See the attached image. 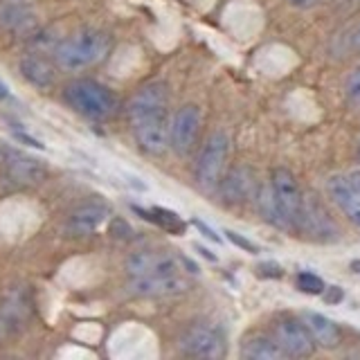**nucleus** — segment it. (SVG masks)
Listing matches in <instances>:
<instances>
[{
	"label": "nucleus",
	"mask_w": 360,
	"mask_h": 360,
	"mask_svg": "<svg viewBox=\"0 0 360 360\" xmlns=\"http://www.w3.org/2000/svg\"><path fill=\"white\" fill-rule=\"evenodd\" d=\"M180 352L191 358L217 360L225 356V338L212 324H194L180 338Z\"/></svg>",
	"instance_id": "nucleus-6"
},
{
	"label": "nucleus",
	"mask_w": 360,
	"mask_h": 360,
	"mask_svg": "<svg viewBox=\"0 0 360 360\" xmlns=\"http://www.w3.org/2000/svg\"><path fill=\"white\" fill-rule=\"evenodd\" d=\"M295 284L302 292H307V295H322L324 292V281L318 277V275H313V273H300L297 279H295Z\"/></svg>",
	"instance_id": "nucleus-23"
},
{
	"label": "nucleus",
	"mask_w": 360,
	"mask_h": 360,
	"mask_svg": "<svg viewBox=\"0 0 360 360\" xmlns=\"http://www.w3.org/2000/svg\"><path fill=\"white\" fill-rule=\"evenodd\" d=\"M354 48L360 52V27H358V32H356V37H354Z\"/></svg>",
	"instance_id": "nucleus-35"
},
{
	"label": "nucleus",
	"mask_w": 360,
	"mask_h": 360,
	"mask_svg": "<svg viewBox=\"0 0 360 360\" xmlns=\"http://www.w3.org/2000/svg\"><path fill=\"white\" fill-rule=\"evenodd\" d=\"M352 270H354L356 275H360V259H354V262H352Z\"/></svg>",
	"instance_id": "nucleus-34"
},
{
	"label": "nucleus",
	"mask_w": 360,
	"mask_h": 360,
	"mask_svg": "<svg viewBox=\"0 0 360 360\" xmlns=\"http://www.w3.org/2000/svg\"><path fill=\"white\" fill-rule=\"evenodd\" d=\"M32 313V297L27 288H14L0 307V335H11L25 326Z\"/></svg>",
	"instance_id": "nucleus-12"
},
{
	"label": "nucleus",
	"mask_w": 360,
	"mask_h": 360,
	"mask_svg": "<svg viewBox=\"0 0 360 360\" xmlns=\"http://www.w3.org/2000/svg\"><path fill=\"white\" fill-rule=\"evenodd\" d=\"M189 273H176V275H149V277H133L129 290L140 297H172L185 292L191 281Z\"/></svg>",
	"instance_id": "nucleus-10"
},
{
	"label": "nucleus",
	"mask_w": 360,
	"mask_h": 360,
	"mask_svg": "<svg viewBox=\"0 0 360 360\" xmlns=\"http://www.w3.org/2000/svg\"><path fill=\"white\" fill-rule=\"evenodd\" d=\"M347 95L354 101H360V65L347 79Z\"/></svg>",
	"instance_id": "nucleus-25"
},
{
	"label": "nucleus",
	"mask_w": 360,
	"mask_h": 360,
	"mask_svg": "<svg viewBox=\"0 0 360 360\" xmlns=\"http://www.w3.org/2000/svg\"><path fill=\"white\" fill-rule=\"evenodd\" d=\"M200 131V110L194 104H185L178 108L169 129V144L178 155H189L196 146V138Z\"/></svg>",
	"instance_id": "nucleus-9"
},
{
	"label": "nucleus",
	"mask_w": 360,
	"mask_h": 360,
	"mask_svg": "<svg viewBox=\"0 0 360 360\" xmlns=\"http://www.w3.org/2000/svg\"><path fill=\"white\" fill-rule=\"evenodd\" d=\"M196 250H198L200 255H205V257L210 259V262H217V257H214V255H212L210 250H205V248H200V245H196Z\"/></svg>",
	"instance_id": "nucleus-31"
},
{
	"label": "nucleus",
	"mask_w": 360,
	"mask_h": 360,
	"mask_svg": "<svg viewBox=\"0 0 360 360\" xmlns=\"http://www.w3.org/2000/svg\"><path fill=\"white\" fill-rule=\"evenodd\" d=\"M257 275H262V277H281V268L277 264H262L257 268Z\"/></svg>",
	"instance_id": "nucleus-27"
},
{
	"label": "nucleus",
	"mask_w": 360,
	"mask_h": 360,
	"mask_svg": "<svg viewBox=\"0 0 360 360\" xmlns=\"http://www.w3.org/2000/svg\"><path fill=\"white\" fill-rule=\"evenodd\" d=\"M127 273L131 277H149V275H176V273H198V268L185 257L172 252H153L142 250L127 259Z\"/></svg>",
	"instance_id": "nucleus-5"
},
{
	"label": "nucleus",
	"mask_w": 360,
	"mask_h": 360,
	"mask_svg": "<svg viewBox=\"0 0 360 360\" xmlns=\"http://www.w3.org/2000/svg\"><path fill=\"white\" fill-rule=\"evenodd\" d=\"M326 187H329V194L335 200V205L347 214L356 228H360V189L352 183V178L331 176Z\"/></svg>",
	"instance_id": "nucleus-14"
},
{
	"label": "nucleus",
	"mask_w": 360,
	"mask_h": 360,
	"mask_svg": "<svg viewBox=\"0 0 360 360\" xmlns=\"http://www.w3.org/2000/svg\"><path fill=\"white\" fill-rule=\"evenodd\" d=\"M9 97V88L5 82H0V99H7Z\"/></svg>",
	"instance_id": "nucleus-32"
},
{
	"label": "nucleus",
	"mask_w": 360,
	"mask_h": 360,
	"mask_svg": "<svg viewBox=\"0 0 360 360\" xmlns=\"http://www.w3.org/2000/svg\"><path fill=\"white\" fill-rule=\"evenodd\" d=\"M131 232H133V230H131L129 225L124 223L122 219H115V221H112V225H110V234H112V236H117V239H129Z\"/></svg>",
	"instance_id": "nucleus-26"
},
{
	"label": "nucleus",
	"mask_w": 360,
	"mask_h": 360,
	"mask_svg": "<svg viewBox=\"0 0 360 360\" xmlns=\"http://www.w3.org/2000/svg\"><path fill=\"white\" fill-rule=\"evenodd\" d=\"M7 176L16 185H39L48 176V169L39 160L25 153H11L7 158Z\"/></svg>",
	"instance_id": "nucleus-16"
},
{
	"label": "nucleus",
	"mask_w": 360,
	"mask_h": 360,
	"mask_svg": "<svg viewBox=\"0 0 360 360\" xmlns=\"http://www.w3.org/2000/svg\"><path fill=\"white\" fill-rule=\"evenodd\" d=\"M110 217V210L104 202H88V205L77 207L65 221V234L70 236H86L99 230L104 221Z\"/></svg>",
	"instance_id": "nucleus-13"
},
{
	"label": "nucleus",
	"mask_w": 360,
	"mask_h": 360,
	"mask_svg": "<svg viewBox=\"0 0 360 360\" xmlns=\"http://www.w3.org/2000/svg\"><path fill=\"white\" fill-rule=\"evenodd\" d=\"M20 75L25 77V82L37 86L41 90H48L54 84V68L50 61H45L39 54H25L18 61Z\"/></svg>",
	"instance_id": "nucleus-19"
},
{
	"label": "nucleus",
	"mask_w": 360,
	"mask_h": 360,
	"mask_svg": "<svg viewBox=\"0 0 360 360\" xmlns=\"http://www.w3.org/2000/svg\"><path fill=\"white\" fill-rule=\"evenodd\" d=\"M135 212L142 214L144 219L153 221L155 225H160L162 230H167L169 234H185L187 230V223L178 217V214L174 210H167V207H153L149 212H144L140 207H135Z\"/></svg>",
	"instance_id": "nucleus-21"
},
{
	"label": "nucleus",
	"mask_w": 360,
	"mask_h": 360,
	"mask_svg": "<svg viewBox=\"0 0 360 360\" xmlns=\"http://www.w3.org/2000/svg\"><path fill=\"white\" fill-rule=\"evenodd\" d=\"M255 187V174L250 167L239 165L232 167L228 174L221 178L219 183V194L223 198V202L228 205H234V202H241L243 198L250 196V191Z\"/></svg>",
	"instance_id": "nucleus-15"
},
{
	"label": "nucleus",
	"mask_w": 360,
	"mask_h": 360,
	"mask_svg": "<svg viewBox=\"0 0 360 360\" xmlns=\"http://www.w3.org/2000/svg\"><path fill=\"white\" fill-rule=\"evenodd\" d=\"M0 20H3L5 27L20 30L22 25H27L32 20V11L25 3H7L3 11H0Z\"/></svg>",
	"instance_id": "nucleus-22"
},
{
	"label": "nucleus",
	"mask_w": 360,
	"mask_h": 360,
	"mask_svg": "<svg viewBox=\"0 0 360 360\" xmlns=\"http://www.w3.org/2000/svg\"><path fill=\"white\" fill-rule=\"evenodd\" d=\"M65 101L90 120H106L117 108V97L93 79H75L65 86Z\"/></svg>",
	"instance_id": "nucleus-3"
},
{
	"label": "nucleus",
	"mask_w": 360,
	"mask_h": 360,
	"mask_svg": "<svg viewBox=\"0 0 360 360\" xmlns=\"http://www.w3.org/2000/svg\"><path fill=\"white\" fill-rule=\"evenodd\" d=\"M225 236L234 243V245H239V248H243L245 252H250V255H257L259 252V248L252 243V241H248L245 236H241V234H236V232H232V230H225Z\"/></svg>",
	"instance_id": "nucleus-24"
},
{
	"label": "nucleus",
	"mask_w": 360,
	"mask_h": 360,
	"mask_svg": "<svg viewBox=\"0 0 360 360\" xmlns=\"http://www.w3.org/2000/svg\"><path fill=\"white\" fill-rule=\"evenodd\" d=\"M349 178H352V183L360 189V172H354V174H349Z\"/></svg>",
	"instance_id": "nucleus-33"
},
{
	"label": "nucleus",
	"mask_w": 360,
	"mask_h": 360,
	"mask_svg": "<svg viewBox=\"0 0 360 360\" xmlns=\"http://www.w3.org/2000/svg\"><path fill=\"white\" fill-rule=\"evenodd\" d=\"M110 50V37L99 30H82L70 39L61 41L54 50V59L63 70H84L106 59Z\"/></svg>",
	"instance_id": "nucleus-2"
},
{
	"label": "nucleus",
	"mask_w": 360,
	"mask_h": 360,
	"mask_svg": "<svg viewBox=\"0 0 360 360\" xmlns=\"http://www.w3.org/2000/svg\"><path fill=\"white\" fill-rule=\"evenodd\" d=\"M295 228L315 241H335L338 239L335 223L331 221L329 212L324 210V205L315 196L302 198V210H300V219H297Z\"/></svg>",
	"instance_id": "nucleus-8"
},
{
	"label": "nucleus",
	"mask_w": 360,
	"mask_h": 360,
	"mask_svg": "<svg viewBox=\"0 0 360 360\" xmlns=\"http://www.w3.org/2000/svg\"><path fill=\"white\" fill-rule=\"evenodd\" d=\"M304 322L311 329L315 342L324 349H335L338 345L342 342V331L333 320H329L322 313H304Z\"/></svg>",
	"instance_id": "nucleus-18"
},
{
	"label": "nucleus",
	"mask_w": 360,
	"mask_h": 360,
	"mask_svg": "<svg viewBox=\"0 0 360 360\" xmlns=\"http://www.w3.org/2000/svg\"><path fill=\"white\" fill-rule=\"evenodd\" d=\"M342 297H345V292H342L340 286H329V290L324 292V302L326 304H338V302H342Z\"/></svg>",
	"instance_id": "nucleus-28"
},
{
	"label": "nucleus",
	"mask_w": 360,
	"mask_h": 360,
	"mask_svg": "<svg viewBox=\"0 0 360 360\" xmlns=\"http://www.w3.org/2000/svg\"><path fill=\"white\" fill-rule=\"evenodd\" d=\"M194 225H196V228H198V230H200L202 234L207 236L210 241H214V243H221V236H217V232H214V230L210 228V225H205V223H202L200 219H194Z\"/></svg>",
	"instance_id": "nucleus-29"
},
{
	"label": "nucleus",
	"mask_w": 360,
	"mask_h": 360,
	"mask_svg": "<svg viewBox=\"0 0 360 360\" xmlns=\"http://www.w3.org/2000/svg\"><path fill=\"white\" fill-rule=\"evenodd\" d=\"M257 210L264 217V221L270 223V225H275V228H279V230L292 228L270 180H268V183H264L262 187H259V191H257Z\"/></svg>",
	"instance_id": "nucleus-17"
},
{
	"label": "nucleus",
	"mask_w": 360,
	"mask_h": 360,
	"mask_svg": "<svg viewBox=\"0 0 360 360\" xmlns=\"http://www.w3.org/2000/svg\"><path fill=\"white\" fill-rule=\"evenodd\" d=\"M275 340L284 349L286 358H309L315 354V338L307 322L284 318L275 324Z\"/></svg>",
	"instance_id": "nucleus-7"
},
{
	"label": "nucleus",
	"mask_w": 360,
	"mask_h": 360,
	"mask_svg": "<svg viewBox=\"0 0 360 360\" xmlns=\"http://www.w3.org/2000/svg\"><path fill=\"white\" fill-rule=\"evenodd\" d=\"M241 354L248 360H284L286 358L284 349L279 347V342L268 335H262V333L245 338Z\"/></svg>",
	"instance_id": "nucleus-20"
},
{
	"label": "nucleus",
	"mask_w": 360,
	"mask_h": 360,
	"mask_svg": "<svg viewBox=\"0 0 360 360\" xmlns=\"http://www.w3.org/2000/svg\"><path fill=\"white\" fill-rule=\"evenodd\" d=\"M270 183H273V189L281 202V207L286 212L290 225L295 228L300 219V210H302V198H304L302 189L297 185V178L292 176V172H288V169L277 167L273 169V174H270Z\"/></svg>",
	"instance_id": "nucleus-11"
},
{
	"label": "nucleus",
	"mask_w": 360,
	"mask_h": 360,
	"mask_svg": "<svg viewBox=\"0 0 360 360\" xmlns=\"http://www.w3.org/2000/svg\"><path fill=\"white\" fill-rule=\"evenodd\" d=\"M288 3H290L292 7H297V9H309V7H313V5H318L320 0H288Z\"/></svg>",
	"instance_id": "nucleus-30"
},
{
	"label": "nucleus",
	"mask_w": 360,
	"mask_h": 360,
	"mask_svg": "<svg viewBox=\"0 0 360 360\" xmlns=\"http://www.w3.org/2000/svg\"><path fill=\"white\" fill-rule=\"evenodd\" d=\"M167 108L169 93L167 86L160 82L146 84L144 88H140L129 104V117L135 140L142 146V151L151 155H162L167 146H172L169 144V129H172V124H169L167 117Z\"/></svg>",
	"instance_id": "nucleus-1"
},
{
	"label": "nucleus",
	"mask_w": 360,
	"mask_h": 360,
	"mask_svg": "<svg viewBox=\"0 0 360 360\" xmlns=\"http://www.w3.org/2000/svg\"><path fill=\"white\" fill-rule=\"evenodd\" d=\"M228 153H230V140L223 131L212 133L207 142L202 144L198 162H196V183L200 189L214 191L219 187L221 178H223V169L228 162Z\"/></svg>",
	"instance_id": "nucleus-4"
}]
</instances>
